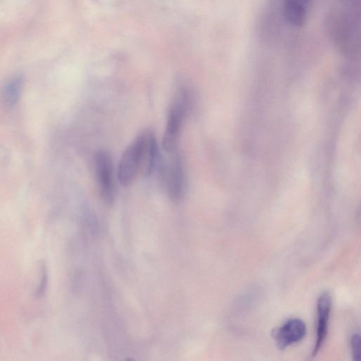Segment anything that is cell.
Here are the masks:
<instances>
[{
  "mask_svg": "<svg viewBox=\"0 0 361 361\" xmlns=\"http://www.w3.org/2000/svg\"><path fill=\"white\" fill-rule=\"evenodd\" d=\"M140 173V147L136 137L126 149L118 167V178L123 186L130 185Z\"/></svg>",
  "mask_w": 361,
  "mask_h": 361,
  "instance_id": "3957f363",
  "label": "cell"
},
{
  "mask_svg": "<svg viewBox=\"0 0 361 361\" xmlns=\"http://www.w3.org/2000/svg\"><path fill=\"white\" fill-rule=\"evenodd\" d=\"M169 154L171 157L164 166V176L170 199L178 202L183 195L184 186L182 164L177 152Z\"/></svg>",
  "mask_w": 361,
  "mask_h": 361,
  "instance_id": "277c9868",
  "label": "cell"
},
{
  "mask_svg": "<svg viewBox=\"0 0 361 361\" xmlns=\"http://www.w3.org/2000/svg\"><path fill=\"white\" fill-rule=\"evenodd\" d=\"M351 350L353 360L359 361L361 357L360 337L359 334H354L350 340Z\"/></svg>",
  "mask_w": 361,
  "mask_h": 361,
  "instance_id": "30bf717a",
  "label": "cell"
},
{
  "mask_svg": "<svg viewBox=\"0 0 361 361\" xmlns=\"http://www.w3.org/2000/svg\"><path fill=\"white\" fill-rule=\"evenodd\" d=\"M24 87V80L21 76H15L3 87L1 97L8 106L16 105L20 100Z\"/></svg>",
  "mask_w": 361,
  "mask_h": 361,
  "instance_id": "9c48e42d",
  "label": "cell"
},
{
  "mask_svg": "<svg viewBox=\"0 0 361 361\" xmlns=\"http://www.w3.org/2000/svg\"><path fill=\"white\" fill-rule=\"evenodd\" d=\"M331 310V297L329 292L320 294L317 302V338L312 350V357L316 356L322 348L328 334V326Z\"/></svg>",
  "mask_w": 361,
  "mask_h": 361,
  "instance_id": "52a82bcc",
  "label": "cell"
},
{
  "mask_svg": "<svg viewBox=\"0 0 361 361\" xmlns=\"http://www.w3.org/2000/svg\"><path fill=\"white\" fill-rule=\"evenodd\" d=\"M188 107V92L185 88H180L169 109L162 140V148L167 154L177 152L178 141Z\"/></svg>",
  "mask_w": 361,
  "mask_h": 361,
  "instance_id": "6da1fadb",
  "label": "cell"
},
{
  "mask_svg": "<svg viewBox=\"0 0 361 361\" xmlns=\"http://www.w3.org/2000/svg\"><path fill=\"white\" fill-rule=\"evenodd\" d=\"M94 166L100 195L106 204H111L114 195L111 158L106 152L98 151L94 154Z\"/></svg>",
  "mask_w": 361,
  "mask_h": 361,
  "instance_id": "7a4b0ae2",
  "label": "cell"
},
{
  "mask_svg": "<svg viewBox=\"0 0 361 361\" xmlns=\"http://www.w3.org/2000/svg\"><path fill=\"white\" fill-rule=\"evenodd\" d=\"M306 334V326L302 320L292 318L281 326L274 329L271 337L279 350H283L290 345L300 341Z\"/></svg>",
  "mask_w": 361,
  "mask_h": 361,
  "instance_id": "5b68a950",
  "label": "cell"
},
{
  "mask_svg": "<svg viewBox=\"0 0 361 361\" xmlns=\"http://www.w3.org/2000/svg\"><path fill=\"white\" fill-rule=\"evenodd\" d=\"M140 147V173L149 176L154 171L158 159V146L154 134L145 130L137 137Z\"/></svg>",
  "mask_w": 361,
  "mask_h": 361,
  "instance_id": "8992f818",
  "label": "cell"
},
{
  "mask_svg": "<svg viewBox=\"0 0 361 361\" xmlns=\"http://www.w3.org/2000/svg\"><path fill=\"white\" fill-rule=\"evenodd\" d=\"M310 0H285L284 13L287 20L293 25L301 27L307 18Z\"/></svg>",
  "mask_w": 361,
  "mask_h": 361,
  "instance_id": "ba28073f",
  "label": "cell"
}]
</instances>
